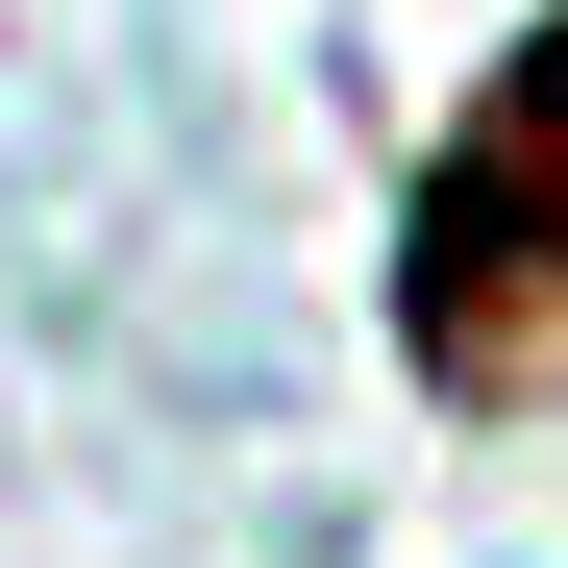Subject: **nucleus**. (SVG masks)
<instances>
[{
    "instance_id": "f257e3e1",
    "label": "nucleus",
    "mask_w": 568,
    "mask_h": 568,
    "mask_svg": "<svg viewBox=\"0 0 568 568\" xmlns=\"http://www.w3.org/2000/svg\"><path fill=\"white\" fill-rule=\"evenodd\" d=\"M396 346H420V396H544V346H568V0L469 74V124L420 149V199H396Z\"/></svg>"
}]
</instances>
